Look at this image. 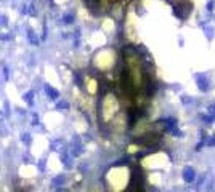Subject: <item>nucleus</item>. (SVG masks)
<instances>
[{
    "label": "nucleus",
    "mask_w": 215,
    "mask_h": 192,
    "mask_svg": "<svg viewBox=\"0 0 215 192\" xmlns=\"http://www.w3.org/2000/svg\"><path fill=\"white\" fill-rule=\"evenodd\" d=\"M119 112V101L114 94H106L101 102V118L105 122H111L113 117Z\"/></svg>",
    "instance_id": "1"
},
{
    "label": "nucleus",
    "mask_w": 215,
    "mask_h": 192,
    "mask_svg": "<svg viewBox=\"0 0 215 192\" xmlns=\"http://www.w3.org/2000/svg\"><path fill=\"white\" fill-rule=\"evenodd\" d=\"M108 179L111 182V186H113V189L117 192V190L124 189V184L127 182V173H125L124 168H116V170L109 171Z\"/></svg>",
    "instance_id": "2"
},
{
    "label": "nucleus",
    "mask_w": 215,
    "mask_h": 192,
    "mask_svg": "<svg viewBox=\"0 0 215 192\" xmlns=\"http://www.w3.org/2000/svg\"><path fill=\"white\" fill-rule=\"evenodd\" d=\"M27 38H29V42L31 43H32L34 46H37L39 45V37H37V34H35V32L32 30V29H27Z\"/></svg>",
    "instance_id": "3"
},
{
    "label": "nucleus",
    "mask_w": 215,
    "mask_h": 192,
    "mask_svg": "<svg viewBox=\"0 0 215 192\" xmlns=\"http://www.w3.org/2000/svg\"><path fill=\"white\" fill-rule=\"evenodd\" d=\"M45 91L48 93V96H50L52 99H56V98H58V91L55 90V88H52V86L47 85V86H45Z\"/></svg>",
    "instance_id": "4"
},
{
    "label": "nucleus",
    "mask_w": 215,
    "mask_h": 192,
    "mask_svg": "<svg viewBox=\"0 0 215 192\" xmlns=\"http://www.w3.org/2000/svg\"><path fill=\"white\" fill-rule=\"evenodd\" d=\"M87 88H89L90 94H95V93H97V82H95V80H89V83H87Z\"/></svg>",
    "instance_id": "5"
},
{
    "label": "nucleus",
    "mask_w": 215,
    "mask_h": 192,
    "mask_svg": "<svg viewBox=\"0 0 215 192\" xmlns=\"http://www.w3.org/2000/svg\"><path fill=\"white\" fill-rule=\"evenodd\" d=\"M24 101H27L29 104H32V102H34V93H32V91L24 93Z\"/></svg>",
    "instance_id": "6"
},
{
    "label": "nucleus",
    "mask_w": 215,
    "mask_h": 192,
    "mask_svg": "<svg viewBox=\"0 0 215 192\" xmlns=\"http://www.w3.org/2000/svg\"><path fill=\"white\" fill-rule=\"evenodd\" d=\"M3 26H6V16L0 14V27H3Z\"/></svg>",
    "instance_id": "7"
},
{
    "label": "nucleus",
    "mask_w": 215,
    "mask_h": 192,
    "mask_svg": "<svg viewBox=\"0 0 215 192\" xmlns=\"http://www.w3.org/2000/svg\"><path fill=\"white\" fill-rule=\"evenodd\" d=\"M23 141H24V142H29V141H31L29 133H24V134H23Z\"/></svg>",
    "instance_id": "8"
},
{
    "label": "nucleus",
    "mask_w": 215,
    "mask_h": 192,
    "mask_svg": "<svg viewBox=\"0 0 215 192\" xmlns=\"http://www.w3.org/2000/svg\"><path fill=\"white\" fill-rule=\"evenodd\" d=\"M64 22H68V24L72 22V16H71V14H66V16H64Z\"/></svg>",
    "instance_id": "9"
},
{
    "label": "nucleus",
    "mask_w": 215,
    "mask_h": 192,
    "mask_svg": "<svg viewBox=\"0 0 215 192\" xmlns=\"http://www.w3.org/2000/svg\"><path fill=\"white\" fill-rule=\"evenodd\" d=\"M58 107H60V109H63V107L66 109V107H68V102H60V104H58Z\"/></svg>",
    "instance_id": "10"
},
{
    "label": "nucleus",
    "mask_w": 215,
    "mask_h": 192,
    "mask_svg": "<svg viewBox=\"0 0 215 192\" xmlns=\"http://www.w3.org/2000/svg\"><path fill=\"white\" fill-rule=\"evenodd\" d=\"M0 38H2V40H10V35H2Z\"/></svg>",
    "instance_id": "11"
},
{
    "label": "nucleus",
    "mask_w": 215,
    "mask_h": 192,
    "mask_svg": "<svg viewBox=\"0 0 215 192\" xmlns=\"http://www.w3.org/2000/svg\"><path fill=\"white\" fill-rule=\"evenodd\" d=\"M2 117H3V115H2V112H0V120H2Z\"/></svg>",
    "instance_id": "12"
}]
</instances>
